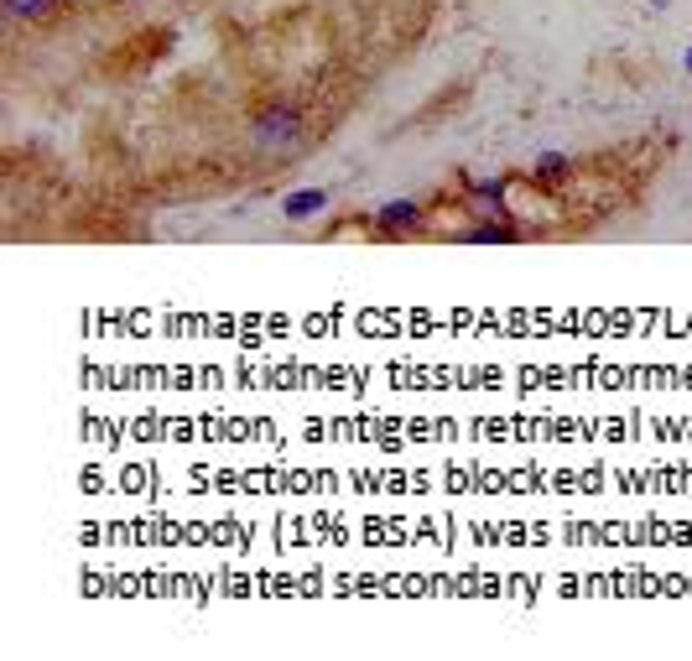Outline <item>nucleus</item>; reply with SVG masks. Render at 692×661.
Wrapping results in <instances>:
<instances>
[{
	"instance_id": "obj_1",
	"label": "nucleus",
	"mask_w": 692,
	"mask_h": 661,
	"mask_svg": "<svg viewBox=\"0 0 692 661\" xmlns=\"http://www.w3.org/2000/svg\"><path fill=\"white\" fill-rule=\"evenodd\" d=\"M250 136L261 146H297L302 142V110H292V105H265V110H256V120H250Z\"/></svg>"
},
{
	"instance_id": "obj_2",
	"label": "nucleus",
	"mask_w": 692,
	"mask_h": 661,
	"mask_svg": "<svg viewBox=\"0 0 692 661\" xmlns=\"http://www.w3.org/2000/svg\"><path fill=\"white\" fill-rule=\"evenodd\" d=\"M458 240H464V245H516V240H526V224L510 209L474 213V224H464V230H458Z\"/></svg>"
},
{
	"instance_id": "obj_3",
	"label": "nucleus",
	"mask_w": 692,
	"mask_h": 661,
	"mask_svg": "<svg viewBox=\"0 0 692 661\" xmlns=\"http://www.w3.org/2000/svg\"><path fill=\"white\" fill-rule=\"evenodd\" d=\"M375 235L381 240H401V235H417L422 224H428V204H417V198H391L375 209Z\"/></svg>"
},
{
	"instance_id": "obj_4",
	"label": "nucleus",
	"mask_w": 692,
	"mask_h": 661,
	"mask_svg": "<svg viewBox=\"0 0 692 661\" xmlns=\"http://www.w3.org/2000/svg\"><path fill=\"white\" fill-rule=\"evenodd\" d=\"M573 178V157L568 151H542L536 162H531V183L536 188H563Z\"/></svg>"
},
{
	"instance_id": "obj_5",
	"label": "nucleus",
	"mask_w": 692,
	"mask_h": 661,
	"mask_svg": "<svg viewBox=\"0 0 692 661\" xmlns=\"http://www.w3.org/2000/svg\"><path fill=\"white\" fill-rule=\"evenodd\" d=\"M0 5H5L11 22H22V26H48L63 11V0H0Z\"/></svg>"
},
{
	"instance_id": "obj_6",
	"label": "nucleus",
	"mask_w": 692,
	"mask_h": 661,
	"mask_svg": "<svg viewBox=\"0 0 692 661\" xmlns=\"http://www.w3.org/2000/svg\"><path fill=\"white\" fill-rule=\"evenodd\" d=\"M329 209V188H297L287 193V204H282V213L287 219H312V213Z\"/></svg>"
},
{
	"instance_id": "obj_7",
	"label": "nucleus",
	"mask_w": 692,
	"mask_h": 661,
	"mask_svg": "<svg viewBox=\"0 0 692 661\" xmlns=\"http://www.w3.org/2000/svg\"><path fill=\"white\" fill-rule=\"evenodd\" d=\"M682 69H688V78H692V42H688V58H682Z\"/></svg>"
},
{
	"instance_id": "obj_8",
	"label": "nucleus",
	"mask_w": 692,
	"mask_h": 661,
	"mask_svg": "<svg viewBox=\"0 0 692 661\" xmlns=\"http://www.w3.org/2000/svg\"><path fill=\"white\" fill-rule=\"evenodd\" d=\"M651 11H667V0H651Z\"/></svg>"
}]
</instances>
